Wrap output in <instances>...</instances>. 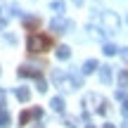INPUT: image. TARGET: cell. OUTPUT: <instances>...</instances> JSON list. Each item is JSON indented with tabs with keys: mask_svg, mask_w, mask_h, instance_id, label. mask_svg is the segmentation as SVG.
I'll return each instance as SVG.
<instances>
[{
	"mask_svg": "<svg viewBox=\"0 0 128 128\" xmlns=\"http://www.w3.org/2000/svg\"><path fill=\"white\" fill-rule=\"evenodd\" d=\"M26 48L28 52H33V55H38V52H48L52 48V38L45 36V33H31L26 40Z\"/></svg>",
	"mask_w": 128,
	"mask_h": 128,
	"instance_id": "obj_1",
	"label": "cell"
},
{
	"mask_svg": "<svg viewBox=\"0 0 128 128\" xmlns=\"http://www.w3.org/2000/svg\"><path fill=\"white\" fill-rule=\"evenodd\" d=\"M40 116H43V109H40V107H33V109L22 112V116H19V124H22V126H26L31 119H40Z\"/></svg>",
	"mask_w": 128,
	"mask_h": 128,
	"instance_id": "obj_2",
	"label": "cell"
},
{
	"mask_svg": "<svg viewBox=\"0 0 128 128\" xmlns=\"http://www.w3.org/2000/svg\"><path fill=\"white\" fill-rule=\"evenodd\" d=\"M50 28H52L55 33H66L69 22H64V19H52V22H50Z\"/></svg>",
	"mask_w": 128,
	"mask_h": 128,
	"instance_id": "obj_3",
	"label": "cell"
},
{
	"mask_svg": "<svg viewBox=\"0 0 128 128\" xmlns=\"http://www.w3.org/2000/svg\"><path fill=\"white\" fill-rule=\"evenodd\" d=\"M104 24L112 28V31H119V17H116L114 12H107L104 14Z\"/></svg>",
	"mask_w": 128,
	"mask_h": 128,
	"instance_id": "obj_4",
	"label": "cell"
},
{
	"mask_svg": "<svg viewBox=\"0 0 128 128\" xmlns=\"http://www.w3.org/2000/svg\"><path fill=\"white\" fill-rule=\"evenodd\" d=\"M19 76H22V78H40L43 76V74L40 71H38V69H28V66H22V69H19Z\"/></svg>",
	"mask_w": 128,
	"mask_h": 128,
	"instance_id": "obj_5",
	"label": "cell"
},
{
	"mask_svg": "<svg viewBox=\"0 0 128 128\" xmlns=\"http://www.w3.org/2000/svg\"><path fill=\"white\" fill-rule=\"evenodd\" d=\"M17 100L19 102H28L31 100V90L28 88H17Z\"/></svg>",
	"mask_w": 128,
	"mask_h": 128,
	"instance_id": "obj_6",
	"label": "cell"
},
{
	"mask_svg": "<svg viewBox=\"0 0 128 128\" xmlns=\"http://www.w3.org/2000/svg\"><path fill=\"white\" fill-rule=\"evenodd\" d=\"M100 78H102V83H112V66H102Z\"/></svg>",
	"mask_w": 128,
	"mask_h": 128,
	"instance_id": "obj_7",
	"label": "cell"
},
{
	"mask_svg": "<svg viewBox=\"0 0 128 128\" xmlns=\"http://www.w3.org/2000/svg\"><path fill=\"white\" fill-rule=\"evenodd\" d=\"M50 107L55 112H64V100H62V97H52V100H50Z\"/></svg>",
	"mask_w": 128,
	"mask_h": 128,
	"instance_id": "obj_8",
	"label": "cell"
},
{
	"mask_svg": "<svg viewBox=\"0 0 128 128\" xmlns=\"http://www.w3.org/2000/svg\"><path fill=\"white\" fill-rule=\"evenodd\" d=\"M69 57H71V50H69L66 45L57 48V60H69Z\"/></svg>",
	"mask_w": 128,
	"mask_h": 128,
	"instance_id": "obj_9",
	"label": "cell"
},
{
	"mask_svg": "<svg viewBox=\"0 0 128 128\" xmlns=\"http://www.w3.org/2000/svg\"><path fill=\"white\" fill-rule=\"evenodd\" d=\"M95 69H97V62L95 60H88L86 64H83V74H92Z\"/></svg>",
	"mask_w": 128,
	"mask_h": 128,
	"instance_id": "obj_10",
	"label": "cell"
},
{
	"mask_svg": "<svg viewBox=\"0 0 128 128\" xmlns=\"http://www.w3.org/2000/svg\"><path fill=\"white\" fill-rule=\"evenodd\" d=\"M10 126V114L7 112H0V128H7Z\"/></svg>",
	"mask_w": 128,
	"mask_h": 128,
	"instance_id": "obj_11",
	"label": "cell"
},
{
	"mask_svg": "<svg viewBox=\"0 0 128 128\" xmlns=\"http://www.w3.org/2000/svg\"><path fill=\"white\" fill-rule=\"evenodd\" d=\"M102 52H104V55H116V52H119V48H116V45H112V43H109V45H104V50H102Z\"/></svg>",
	"mask_w": 128,
	"mask_h": 128,
	"instance_id": "obj_12",
	"label": "cell"
},
{
	"mask_svg": "<svg viewBox=\"0 0 128 128\" xmlns=\"http://www.w3.org/2000/svg\"><path fill=\"white\" fill-rule=\"evenodd\" d=\"M50 7H52V10H55V12H60V14L64 12V2H62V0H55V2H52V5H50Z\"/></svg>",
	"mask_w": 128,
	"mask_h": 128,
	"instance_id": "obj_13",
	"label": "cell"
},
{
	"mask_svg": "<svg viewBox=\"0 0 128 128\" xmlns=\"http://www.w3.org/2000/svg\"><path fill=\"white\" fill-rule=\"evenodd\" d=\"M36 81H38V90H40V92H45V90H48V83H45V78L40 76V78H36Z\"/></svg>",
	"mask_w": 128,
	"mask_h": 128,
	"instance_id": "obj_14",
	"label": "cell"
},
{
	"mask_svg": "<svg viewBox=\"0 0 128 128\" xmlns=\"http://www.w3.org/2000/svg\"><path fill=\"white\" fill-rule=\"evenodd\" d=\"M121 114H124V119H128V97H124V107H121Z\"/></svg>",
	"mask_w": 128,
	"mask_h": 128,
	"instance_id": "obj_15",
	"label": "cell"
},
{
	"mask_svg": "<svg viewBox=\"0 0 128 128\" xmlns=\"http://www.w3.org/2000/svg\"><path fill=\"white\" fill-rule=\"evenodd\" d=\"M119 83H121V86H126V83H128V74H126V71H121V76H119Z\"/></svg>",
	"mask_w": 128,
	"mask_h": 128,
	"instance_id": "obj_16",
	"label": "cell"
},
{
	"mask_svg": "<svg viewBox=\"0 0 128 128\" xmlns=\"http://www.w3.org/2000/svg\"><path fill=\"white\" fill-rule=\"evenodd\" d=\"M5 24H7V22H5V19H0V28H5Z\"/></svg>",
	"mask_w": 128,
	"mask_h": 128,
	"instance_id": "obj_17",
	"label": "cell"
},
{
	"mask_svg": "<svg viewBox=\"0 0 128 128\" xmlns=\"http://www.w3.org/2000/svg\"><path fill=\"white\" fill-rule=\"evenodd\" d=\"M104 128H116V126H112V124H107V126H104Z\"/></svg>",
	"mask_w": 128,
	"mask_h": 128,
	"instance_id": "obj_18",
	"label": "cell"
},
{
	"mask_svg": "<svg viewBox=\"0 0 128 128\" xmlns=\"http://www.w3.org/2000/svg\"><path fill=\"white\" fill-rule=\"evenodd\" d=\"M2 107H5V104H2V102H0V112H2Z\"/></svg>",
	"mask_w": 128,
	"mask_h": 128,
	"instance_id": "obj_19",
	"label": "cell"
},
{
	"mask_svg": "<svg viewBox=\"0 0 128 128\" xmlns=\"http://www.w3.org/2000/svg\"><path fill=\"white\" fill-rule=\"evenodd\" d=\"M86 128H95V126H86Z\"/></svg>",
	"mask_w": 128,
	"mask_h": 128,
	"instance_id": "obj_20",
	"label": "cell"
},
{
	"mask_svg": "<svg viewBox=\"0 0 128 128\" xmlns=\"http://www.w3.org/2000/svg\"><path fill=\"white\" fill-rule=\"evenodd\" d=\"M36 128H40V126H36Z\"/></svg>",
	"mask_w": 128,
	"mask_h": 128,
	"instance_id": "obj_21",
	"label": "cell"
}]
</instances>
